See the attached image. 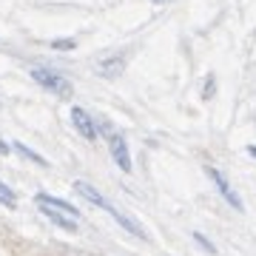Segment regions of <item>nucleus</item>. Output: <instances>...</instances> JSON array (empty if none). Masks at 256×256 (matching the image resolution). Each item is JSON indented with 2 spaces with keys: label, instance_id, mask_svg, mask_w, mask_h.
<instances>
[{
  "label": "nucleus",
  "instance_id": "1",
  "mask_svg": "<svg viewBox=\"0 0 256 256\" xmlns=\"http://www.w3.org/2000/svg\"><path fill=\"white\" fill-rule=\"evenodd\" d=\"M32 80L37 82V86H43L46 92L57 94V97H72V82L66 80L63 74H57L54 68H46V66H34L32 68Z\"/></svg>",
  "mask_w": 256,
  "mask_h": 256
},
{
  "label": "nucleus",
  "instance_id": "2",
  "mask_svg": "<svg viewBox=\"0 0 256 256\" xmlns=\"http://www.w3.org/2000/svg\"><path fill=\"white\" fill-rule=\"evenodd\" d=\"M106 134H108V151L111 156H114V162H117V168L122 171V174H131V151H128V142L122 134H117V131H111L108 126H106Z\"/></svg>",
  "mask_w": 256,
  "mask_h": 256
},
{
  "label": "nucleus",
  "instance_id": "3",
  "mask_svg": "<svg viewBox=\"0 0 256 256\" xmlns=\"http://www.w3.org/2000/svg\"><path fill=\"white\" fill-rule=\"evenodd\" d=\"M205 174L210 176V182L216 185V191H220V196H222L225 202H228L230 208H234V210H245V202L239 200V194L234 191V188H230V182L225 180V174H222L220 168H214V165H208V168H205Z\"/></svg>",
  "mask_w": 256,
  "mask_h": 256
},
{
  "label": "nucleus",
  "instance_id": "4",
  "mask_svg": "<svg viewBox=\"0 0 256 256\" xmlns=\"http://www.w3.org/2000/svg\"><path fill=\"white\" fill-rule=\"evenodd\" d=\"M72 126L77 128V134H80L82 140H88V142L97 140V122H94L92 114H88L86 108H80V106L72 108Z\"/></svg>",
  "mask_w": 256,
  "mask_h": 256
},
{
  "label": "nucleus",
  "instance_id": "5",
  "mask_svg": "<svg viewBox=\"0 0 256 256\" xmlns=\"http://www.w3.org/2000/svg\"><path fill=\"white\" fill-rule=\"evenodd\" d=\"M37 205H46V208H54L66 216H72V220H80V210L74 208L72 202L60 200V196H52V194H37Z\"/></svg>",
  "mask_w": 256,
  "mask_h": 256
},
{
  "label": "nucleus",
  "instance_id": "6",
  "mask_svg": "<svg viewBox=\"0 0 256 256\" xmlns=\"http://www.w3.org/2000/svg\"><path fill=\"white\" fill-rule=\"evenodd\" d=\"M102 210H108V214H111V220L117 222L120 228H126L128 234H131V236H140V239H146V230L140 228V225H137V222H134V220H131V216H126L122 210H117V208H114V205H111V202H108V205H106V208H102Z\"/></svg>",
  "mask_w": 256,
  "mask_h": 256
},
{
  "label": "nucleus",
  "instance_id": "7",
  "mask_svg": "<svg viewBox=\"0 0 256 256\" xmlns=\"http://www.w3.org/2000/svg\"><path fill=\"white\" fill-rule=\"evenodd\" d=\"M122 68H126V57H122V54L106 57V60H100V63H97V74H100V77H108V80L120 77V74H122Z\"/></svg>",
  "mask_w": 256,
  "mask_h": 256
},
{
  "label": "nucleus",
  "instance_id": "8",
  "mask_svg": "<svg viewBox=\"0 0 256 256\" xmlns=\"http://www.w3.org/2000/svg\"><path fill=\"white\" fill-rule=\"evenodd\" d=\"M74 191L80 194V196H82L86 202L97 205V208H106V205H108V200H106V196H102V194L97 191V188H94V185L86 182V180H74Z\"/></svg>",
  "mask_w": 256,
  "mask_h": 256
},
{
  "label": "nucleus",
  "instance_id": "9",
  "mask_svg": "<svg viewBox=\"0 0 256 256\" xmlns=\"http://www.w3.org/2000/svg\"><path fill=\"white\" fill-rule=\"evenodd\" d=\"M40 208V214L46 216V220H52L57 225V228H63V230H68V234H77V220H72V216H66V214H60V210H54V208H46V205H37Z\"/></svg>",
  "mask_w": 256,
  "mask_h": 256
},
{
  "label": "nucleus",
  "instance_id": "10",
  "mask_svg": "<svg viewBox=\"0 0 256 256\" xmlns=\"http://www.w3.org/2000/svg\"><path fill=\"white\" fill-rule=\"evenodd\" d=\"M14 151H20V154L26 156V160H32V162H37V165H48V162H46V156H40L37 151H32V148L23 146V142H14Z\"/></svg>",
  "mask_w": 256,
  "mask_h": 256
},
{
  "label": "nucleus",
  "instance_id": "11",
  "mask_svg": "<svg viewBox=\"0 0 256 256\" xmlns=\"http://www.w3.org/2000/svg\"><path fill=\"white\" fill-rule=\"evenodd\" d=\"M0 202H3V205H9V208H14V205H18V196H14V191H12V188L3 182V180H0Z\"/></svg>",
  "mask_w": 256,
  "mask_h": 256
},
{
  "label": "nucleus",
  "instance_id": "12",
  "mask_svg": "<svg viewBox=\"0 0 256 256\" xmlns=\"http://www.w3.org/2000/svg\"><path fill=\"white\" fill-rule=\"evenodd\" d=\"M214 94H216V80L210 74V77H205V86H202V100H210Z\"/></svg>",
  "mask_w": 256,
  "mask_h": 256
},
{
  "label": "nucleus",
  "instance_id": "13",
  "mask_svg": "<svg viewBox=\"0 0 256 256\" xmlns=\"http://www.w3.org/2000/svg\"><path fill=\"white\" fill-rule=\"evenodd\" d=\"M194 242H196V245H200L202 250H208V254H216V248L210 245V242H208L205 236H202V234H194Z\"/></svg>",
  "mask_w": 256,
  "mask_h": 256
},
{
  "label": "nucleus",
  "instance_id": "14",
  "mask_svg": "<svg viewBox=\"0 0 256 256\" xmlns=\"http://www.w3.org/2000/svg\"><path fill=\"white\" fill-rule=\"evenodd\" d=\"M77 43L74 40H52V48H63V52H68V48H74Z\"/></svg>",
  "mask_w": 256,
  "mask_h": 256
},
{
  "label": "nucleus",
  "instance_id": "15",
  "mask_svg": "<svg viewBox=\"0 0 256 256\" xmlns=\"http://www.w3.org/2000/svg\"><path fill=\"white\" fill-rule=\"evenodd\" d=\"M9 151H12V146L6 142V140H0V156H6Z\"/></svg>",
  "mask_w": 256,
  "mask_h": 256
},
{
  "label": "nucleus",
  "instance_id": "16",
  "mask_svg": "<svg viewBox=\"0 0 256 256\" xmlns=\"http://www.w3.org/2000/svg\"><path fill=\"white\" fill-rule=\"evenodd\" d=\"M248 154H250V156H256V146H248Z\"/></svg>",
  "mask_w": 256,
  "mask_h": 256
},
{
  "label": "nucleus",
  "instance_id": "17",
  "mask_svg": "<svg viewBox=\"0 0 256 256\" xmlns=\"http://www.w3.org/2000/svg\"><path fill=\"white\" fill-rule=\"evenodd\" d=\"M154 3H162V0H154Z\"/></svg>",
  "mask_w": 256,
  "mask_h": 256
}]
</instances>
